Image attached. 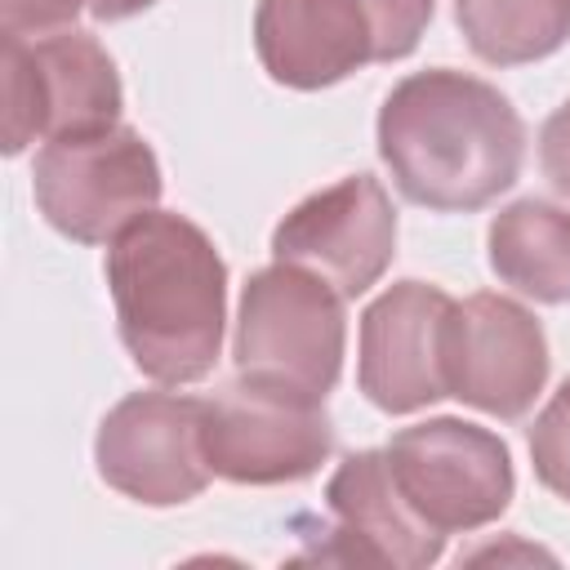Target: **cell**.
Listing matches in <instances>:
<instances>
[{"mask_svg":"<svg viewBox=\"0 0 570 570\" xmlns=\"http://www.w3.org/2000/svg\"><path fill=\"white\" fill-rule=\"evenodd\" d=\"M379 156L405 200L468 214L517 183L525 125L494 85L432 67L387 94L379 111Z\"/></svg>","mask_w":570,"mask_h":570,"instance_id":"6da1fadb","label":"cell"},{"mask_svg":"<svg viewBox=\"0 0 570 570\" xmlns=\"http://www.w3.org/2000/svg\"><path fill=\"white\" fill-rule=\"evenodd\" d=\"M120 343L156 383H196L223 347L227 267L183 214H142L107 245Z\"/></svg>","mask_w":570,"mask_h":570,"instance_id":"7a4b0ae2","label":"cell"},{"mask_svg":"<svg viewBox=\"0 0 570 570\" xmlns=\"http://www.w3.org/2000/svg\"><path fill=\"white\" fill-rule=\"evenodd\" d=\"M232 361L240 379L325 401L343 370V294L294 263L254 272L240 294Z\"/></svg>","mask_w":570,"mask_h":570,"instance_id":"3957f363","label":"cell"},{"mask_svg":"<svg viewBox=\"0 0 570 570\" xmlns=\"http://www.w3.org/2000/svg\"><path fill=\"white\" fill-rule=\"evenodd\" d=\"M31 187L49 227L80 245H102L156 209L160 165L138 129L102 125L49 138L36 156Z\"/></svg>","mask_w":570,"mask_h":570,"instance_id":"277c9868","label":"cell"},{"mask_svg":"<svg viewBox=\"0 0 570 570\" xmlns=\"http://www.w3.org/2000/svg\"><path fill=\"white\" fill-rule=\"evenodd\" d=\"M200 445L214 476L285 485L312 476L334 450V423L316 396L236 379L205 401Z\"/></svg>","mask_w":570,"mask_h":570,"instance_id":"5b68a950","label":"cell"},{"mask_svg":"<svg viewBox=\"0 0 570 570\" xmlns=\"http://www.w3.org/2000/svg\"><path fill=\"white\" fill-rule=\"evenodd\" d=\"M120 76L107 49L85 31H58L36 45L4 36V151L31 138H62L116 125Z\"/></svg>","mask_w":570,"mask_h":570,"instance_id":"8992f818","label":"cell"},{"mask_svg":"<svg viewBox=\"0 0 570 570\" xmlns=\"http://www.w3.org/2000/svg\"><path fill=\"white\" fill-rule=\"evenodd\" d=\"M383 454L401 494L436 534L481 530L512 499V459L490 428L428 419L401 428Z\"/></svg>","mask_w":570,"mask_h":570,"instance_id":"52a82bcc","label":"cell"},{"mask_svg":"<svg viewBox=\"0 0 570 570\" xmlns=\"http://www.w3.org/2000/svg\"><path fill=\"white\" fill-rule=\"evenodd\" d=\"M205 401L174 392H134L98 428V472L111 490L147 503L174 508L205 490L209 463L200 445Z\"/></svg>","mask_w":570,"mask_h":570,"instance_id":"ba28073f","label":"cell"},{"mask_svg":"<svg viewBox=\"0 0 570 570\" xmlns=\"http://www.w3.org/2000/svg\"><path fill=\"white\" fill-rule=\"evenodd\" d=\"M272 254L276 263L316 272L343 298H356L387 272L396 254V209L379 178H338L276 223Z\"/></svg>","mask_w":570,"mask_h":570,"instance_id":"9c48e42d","label":"cell"},{"mask_svg":"<svg viewBox=\"0 0 570 570\" xmlns=\"http://www.w3.org/2000/svg\"><path fill=\"white\" fill-rule=\"evenodd\" d=\"M548 379L543 325L503 294H472L454 303L445 325L450 396L494 414L521 419Z\"/></svg>","mask_w":570,"mask_h":570,"instance_id":"30bf717a","label":"cell"},{"mask_svg":"<svg viewBox=\"0 0 570 570\" xmlns=\"http://www.w3.org/2000/svg\"><path fill=\"white\" fill-rule=\"evenodd\" d=\"M454 298L423 281H396L361 316V392L387 410L410 414L441 396L445 383V325Z\"/></svg>","mask_w":570,"mask_h":570,"instance_id":"8fae6325","label":"cell"},{"mask_svg":"<svg viewBox=\"0 0 570 570\" xmlns=\"http://www.w3.org/2000/svg\"><path fill=\"white\" fill-rule=\"evenodd\" d=\"M254 49L272 80L321 89L379 62L374 22L361 0H258Z\"/></svg>","mask_w":570,"mask_h":570,"instance_id":"7c38bea8","label":"cell"},{"mask_svg":"<svg viewBox=\"0 0 570 570\" xmlns=\"http://www.w3.org/2000/svg\"><path fill=\"white\" fill-rule=\"evenodd\" d=\"M330 512L338 521V539L347 557L419 570L441 557L445 534H436L401 494L383 450H356L330 476Z\"/></svg>","mask_w":570,"mask_h":570,"instance_id":"4fadbf2b","label":"cell"},{"mask_svg":"<svg viewBox=\"0 0 570 570\" xmlns=\"http://www.w3.org/2000/svg\"><path fill=\"white\" fill-rule=\"evenodd\" d=\"M490 267L534 303H570V209L517 200L490 223Z\"/></svg>","mask_w":570,"mask_h":570,"instance_id":"5bb4252c","label":"cell"},{"mask_svg":"<svg viewBox=\"0 0 570 570\" xmlns=\"http://www.w3.org/2000/svg\"><path fill=\"white\" fill-rule=\"evenodd\" d=\"M468 49L494 67L548 58L570 40V0H454Z\"/></svg>","mask_w":570,"mask_h":570,"instance_id":"9a60e30c","label":"cell"},{"mask_svg":"<svg viewBox=\"0 0 570 570\" xmlns=\"http://www.w3.org/2000/svg\"><path fill=\"white\" fill-rule=\"evenodd\" d=\"M530 459H534V476L557 499L570 503V379L539 410V419L530 428Z\"/></svg>","mask_w":570,"mask_h":570,"instance_id":"2e32d148","label":"cell"},{"mask_svg":"<svg viewBox=\"0 0 570 570\" xmlns=\"http://www.w3.org/2000/svg\"><path fill=\"white\" fill-rule=\"evenodd\" d=\"M361 9L374 22L379 62L405 58L419 45V36L428 31V18H432V0H361Z\"/></svg>","mask_w":570,"mask_h":570,"instance_id":"e0dca14e","label":"cell"},{"mask_svg":"<svg viewBox=\"0 0 570 570\" xmlns=\"http://www.w3.org/2000/svg\"><path fill=\"white\" fill-rule=\"evenodd\" d=\"M80 9H89V0H0V22L4 36H40L71 27Z\"/></svg>","mask_w":570,"mask_h":570,"instance_id":"ac0fdd59","label":"cell"},{"mask_svg":"<svg viewBox=\"0 0 570 570\" xmlns=\"http://www.w3.org/2000/svg\"><path fill=\"white\" fill-rule=\"evenodd\" d=\"M539 165L548 174V183L570 196V98L543 120V134H539Z\"/></svg>","mask_w":570,"mask_h":570,"instance_id":"d6986e66","label":"cell"},{"mask_svg":"<svg viewBox=\"0 0 570 570\" xmlns=\"http://www.w3.org/2000/svg\"><path fill=\"white\" fill-rule=\"evenodd\" d=\"M147 4H156V0H89V13H94V18H102V22H116V18L142 13Z\"/></svg>","mask_w":570,"mask_h":570,"instance_id":"ffe728a7","label":"cell"}]
</instances>
